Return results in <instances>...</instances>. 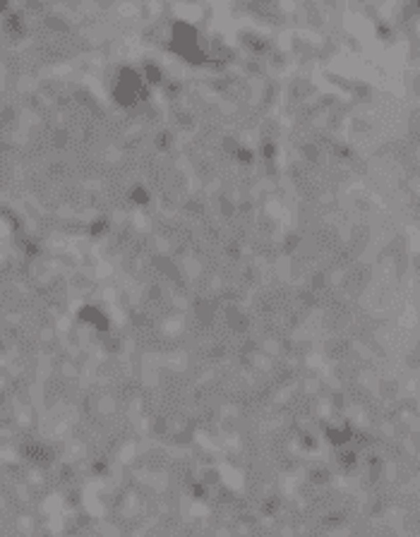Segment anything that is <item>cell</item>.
I'll return each instance as SVG.
<instances>
[{
    "instance_id": "obj_1",
    "label": "cell",
    "mask_w": 420,
    "mask_h": 537,
    "mask_svg": "<svg viewBox=\"0 0 420 537\" xmlns=\"http://www.w3.org/2000/svg\"><path fill=\"white\" fill-rule=\"evenodd\" d=\"M118 101L123 103H132L135 101V96H142V87H139V82H137V75L130 70H123V77H120V87H118Z\"/></svg>"
},
{
    "instance_id": "obj_2",
    "label": "cell",
    "mask_w": 420,
    "mask_h": 537,
    "mask_svg": "<svg viewBox=\"0 0 420 537\" xmlns=\"http://www.w3.org/2000/svg\"><path fill=\"white\" fill-rule=\"evenodd\" d=\"M147 75H149V79L159 82V70H156V67H147Z\"/></svg>"
}]
</instances>
